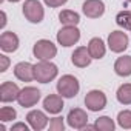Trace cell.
Listing matches in <instances>:
<instances>
[{"mask_svg": "<svg viewBox=\"0 0 131 131\" xmlns=\"http://www.w3.org/2000/svg\"><path fill=\"white\" fill-rule=\"evenodd\" d=\"M114 71L120 77L131 76V56H122L114 63Z\"/></svg>", "mask_w": 131, "mask_h": 131, "instance_id": "e0dca14e", "label": "cell"}, {"mask_svg": "<svg viewBox=\"0 0 131 131\" xmlns=\"http://www.w3.org/2000/svg\"><path fill=\"white\" fill-rule=\"evenodd\" d=\"M28 125H29V123H28ZM28 125L23 123V122H17V123H14V125L11 126V131H19V129H22V131H28V129H29Z\"/></svg>", "mask_w": 131, "mask_h": 131, "instance_id": "83f0119b", "label": "cell"}, {"mask_svg": "<svg viewBox=\"0 0 131 131\" xmlns=\"http://www.w3.org/2000/svg\"><path fill=\"white\" fill-rule=\"evenodd\" d=\"M32 54H34V57H37L39 60H51V59L56 57V54H57V46H56L51 40L42 39V40H37V42L34 43Z\"/></svg>", "mask_w": 131, "mask_h": 131, "instance_id": "277c9868", "label": "cell"}, {"mask_svg": "<svg viewBox=\"0 0 131 131\" xmlns=\"http://www.w3.org/2000/svg\"><path fill=\"white\" fill-rule=\"evenodd\" d=\"M82 11L90 19H99L105 13V3L102 0H86L82 5Z\"/></svg>", "mask_w": 131, "mask_h": 131, "instance_id": "30bf717a", "label": "cell"}, {"mask_svg": "<svg viewBox=\"0 0 131 131\" xmlns=\"http://www.w3.org/2000/svg\"><path fill=\"white\" fill-rule=\"evenodd\" d=\"M19 93H20V90H19V86L14 82H3L2 85H0V100H2L3 103L17 100Z\"/></svg>", "mask_w": 131, "mask_h": 131, "instance_id": "5bb4252c", "label": "cell"}, {"mask_svg": "<svg viewBox=\"0 0 131 131\" xmlns=\"http://www.w3.org/2000/svg\"><path fill=\"white\" fill-rule=\"evenodd\" d=\"M8 67H9V59L5 54H2L0 56V73H5L8 70Z\"/></svg>", "mask_w": 131, "mask_h": 131, "instance_id": "484cf974", "label": "cell"}, {"mask_svg": "<svg viewBox=\"0 0 131 131\" xmlns=\"http://www.w3.org/2000/svg\"><path fill=\"white\" fill-rule=\"evenodd\" d=\"M116 23L126 31H131V11H120L116 16Z\"/></svg>", "mask_w": 131, "mask_h": 131, "instance_id": "7402d4cb", "label": "cell"}, {"mask_svg": "<svg viewBox=\"0 0 131 131\" xmlns=\"http://www.w3.org/2000/svg\"><path fill=\"white\" fill-rule=\"evenodd\" d=\"M94 126H96V129H100V131H113V129L116 128L113 119L108 117V116H102V117L96 119Z\"/></svg>", "mask_w": 131, "mask_h": 131, "instance_id": "44dd1931", "label": "cell"}, {"mask_svg": "<svg viewBox=\"0 0 131 131\" xmlns=\"http://www.w3.org/2000/svg\"><path fill=\"white\" fill-rule=\"evenodd\" d=\"M126 2H131V0H126Z\"/></svg>", "mask_w": 131, "mask_h": 131, "instance_id": "4dcf8cb0", "label": "cell"}, {"mask_svg": "<svg viewBox=\"0 0 131 131\" xmlns=\"http://www.w3.org/2000/svg\"><path fill=\"white\" fill-rule=\"evenodd\" d=\"M57 74H59L57 65H54L49 60H40L39 63L34 65V76L36 80L40 83H49L57 77Z\"/></svg>", "mask_w": 131, "mask_h": 131, "instance_id": "6da1fadb", "label": "cell"}, {"mask_svg": "<svg viewBox=\"0 0 131 131\" xmlns=\"http://www.w3.org/2000/svg\"><path fill=\"white\" fill-rule=\"evenodd\" d=\"M59 20L63 26H77V23L80 22V16L76 11L71 9H63L59 14Z\"/></svg>", "mask_w": 131, "mask_h": 131, "instance_id": "d6986e66", "label": "cell"}, {"mask_svg": "<svg viewBox=\"0 0 131 131\" xmlns=\"http://www.w3.org/2000/svg\"><path fill=\"white\" fill-rule=\"evenodd\" d=\"M0 48L5 52H14L19 48V37L13 31H5L0 36Z\"/></svg>", "mask_w": 131, "mask_h": 131, "instance_id": "9a60e30c", "label": "cell"}, {"mask_svg": "<svg viewBox=\"0 0 131 131\" xmlns=\"http://www.w3.org/2000/svg\"><path fill=\"white\" fill-rule=\"evenodd\" d=\"M39 100H40V91L36 86H25L23 90H20L19 97H17L19 105L23 108H31Z\"/></svg>", "mask_w": 131, "mask_h": 131, "instance_id": "52a82bcc", "label": "cell"}, {"mask_svg": "<svg viewBox=\"0 0 131 131\" xmlns=\"http://www.w3.org/2000/svg\"><path fill=\"white\" fill-rule=\"evenodd\" d=\"M2 2H3V0H2ZM9 2H14L16 3V2H20V0H9Z\"/></svg>", "mask_w": 131, "mask_h": 131, "instance_id": "f546056e", "label": "cell"}, {"mask_svg": "<svg viewBox=\"0 0 131 131\" xmlns=\"http://www.w3.org/2000/svg\"><path fill=\"white\" fill-rule=\"evenodd\" d=\"M88 51H90V54H91L93 59H97V60L102 59L105 56V52H106V48H105L103 40L99 39V37H93L88 42Z\"/></svg>", "mask_w": 131, "mask_h": 131, "instance_id": "ac0fdd59", "label": "cell"}, {"mask_svg": "<svg viewBox=\"0 0 131 131\" xmlns=\"http://www.w3.org/2000/svg\"><path fill=\"white\" fill-rule=\"evenodd\" d=\"M117 123L123 128V129H129L131 128V111L129 110H123L117 114Z\"/></svg>", "mask_w": 131, "mask_h": 131, "instance_id": "603a6c76", "label": "cell"}, {"mask_svg": "<svg viewBox=\"0 0 131 131\" xmlns=\"http://www.w3.org/2000/svg\"><path fill=\"white\" fill-rule=\"evenodd\" d=\"M14 76L22 82H31L36 79L34 76V65L29 62H19L14 67Z\"/></svg>", "mask_w": 131, "mask_h": 131, "instance_id": "7c38bea8", "label": "cell"}, {"mask_svg": "<svg viewBox=\"0 0 131 131\" xmlns=\"http://www.w3.org/2000/svg\"><path fill=\"white\" fill-rule=\"evenodd\" d=\"M116 97L122 105H131V83L120 85L116 93Z\"/></svg>", "mask_w": 131, "mask_h": 131, "instance_id": "ffe728a7", "label": "cell"}, {"mask_svg": "<svg viewBox=\"0 0 131 131\" xmlns=\"http://www.w3.org/2000/svg\"><path fill=\"white\" fill-rule=\"evenodd\" d=\"M26 122L29 123V126L36 131H42L46 125H48V117L43 111L40 110H32L26 114Z\"/></svg>", "mask_w": 131, "mask_h": 131, "instance_id": "4fadbf2b", "label": "cell"}, {"mask_svg": "<svg viewBox=\"0 0 131 131\" xmlns=\"http://www.w3.org/2000/svg\"><path fill=\"white\" fill-rule=\"evenodd\" d=\"M79 40H80V31L77 29V26H63L57 32V42L65 48L76 45Z\"/></svg>", "mask_w": 131, "mask_h": 131, "instance_id": "8992f818", "label": "cell"}, {"mask_svg": "<svg viewBox=\"0 0 131 131\" xmlns=\"http://www.w3.org/2000/svg\"><path fill=\"white\" fill-rule=\"evenodd\" d=\"M80 90V83L79 80L71 76V74H65L59 79L57 82V93L62 96V97H67V99H73L77 96Z\"/></svg>", "mask_w": 131, "mask_h": 131, "instance_id": "7a4b0ae2", "label": "cell"}, {"mask_svg": "<svg viewBox=\"0 0 131 131\" xmlns=\"http://www.w3.org/2000/svg\"><path fill=\"white\" fill-rule=\"evenodd\" d=\"M91 60H93V57H91V54L88 51V46H79L71 54V62L77 68H86L91 63Z\"/></svg>", "mask_w": 131, "mask_h": 131, "instance_id": "8fae6325", "label": "cell"}, {"mask_svg": "<svg viewBox=\"0 0 131 131\" xmlns=\"http://www.w3.org/2000/svg\"><path fill=\"white\" fill-rule=\"evenodd\" d=\"M85 106L90 111H102L106 106V96L103 91L100 90H91L90 93H86L85 96Z\"/></svg>", "mask_w": 131, "mask_h": 131, "instance_id": "5b68a950", "label": "cell"}, {"mask_svg": "<svg viewBox=\"0 0 131 131\" xmlns=\"http://www.w3.org/2000/svg\"><path fill=\"white\" fill-rule=\"evenodd\" d=\"M43 108H45V111H48L49 114H59V113L63 110V99H62V96L49 94V96L45 97V100H43Z\"/></svg>", "mask_w": 131, "mask_h": 131, "instance_id": "2e32d148", "label": "cell"}, {"mask_svg": "<svg viewBox=\"0 0 131 131\" xmlns=\"http://www.w3.org/2000/svg\"><path fill=\"white\" fill-rule=\"evenodd\" d=\"M43 2H45L49 8H59V6L65 5V3L68 2V0H43Z\"/></svg>", "mask_w": 131, "mask_h": 131, "instance_id": "4316f807", "label": "cell"}, {"mask_svg": "<svg viewBox=\"0 0 131 131\" xmlns=\"http://www.w3.org/2000/svg\"><path fill=\"white\" fill-rule=\"evenodd\" d=\"M5 25H6V14H5V11H2V28H5Z\"/></svg>", "mask_w": 131, "mask_h": 131, "instance_id": "f1b7e54d", "label": "cell"}, {"mask_svg": "<svg viewBox=\"0 0 131 131\" xmlns=\"http://www.w3.org/2000/svg\"><path fill=\"white\" fill-rule=\"evenodd\" d=\"M108 48L113 52H123L128 48V36L123 31H113L108 36Z\"/></svg>", "mask_w": 131, "mask_h": 131, "instance_id": "ba28073f", "label": "cell"}, {"mask_svg": "<svg viewBox=\"0 0 131 131\" xmlns=\"http://www.w3.org/2000/svg\"><path fill=\"white\" fill-rule=\"evenodd\" d=\"M22 11H23V16L26 17V20L31 23H40L45 17V9L39 0H25Z\"/></svg>", "mask_w": 131, "mask_h": 131, "instance_id": "3957f363", "label": "cell"}, {"mask_svg": "<svg viewBox=\"0 0 131 131\" xmlns=\"http://www.w3.org/2000/svg\"><path fill=\"white\" fill-rule=\"evenodd\" d=\"M65 123H63V117H54L49 122V129L51 131H63Z\"/></svg>", "mask_w": 131, "mask_h": 131, "instance_id": "d4e9b609", "label": "cell"}, {"mask_svg": "<svg viewBox=\"0 0 131 131\" xmlns=\"http://www.w3.org/2000/svg\"><path fill=\"white\" fill-rule=\"evenodd\" d=\"M16 117H17V113L11 106H3L0 110V120L2 122H9V120H14Z\"/></svg>", "mask_w": 131, "mask_h": 131, "instance_id": "cb8c5ba5", "label": "cell"}, {"mask_svg": "<svg viewBox=\"0 0 131 131\" xmlns=\"http://www.w3.org/2000/svg\"><path fill=\"white\" fill-rule=\"evenodd\" d=\"M67 122L71 128L74 129H82L88 125V114L82 110V108H73L68 113Z\"/></svg>", "mask_w": 131, "mask_h": 131, "instance_id": "9c48e42d", "label": "cell"}]
</instances>
